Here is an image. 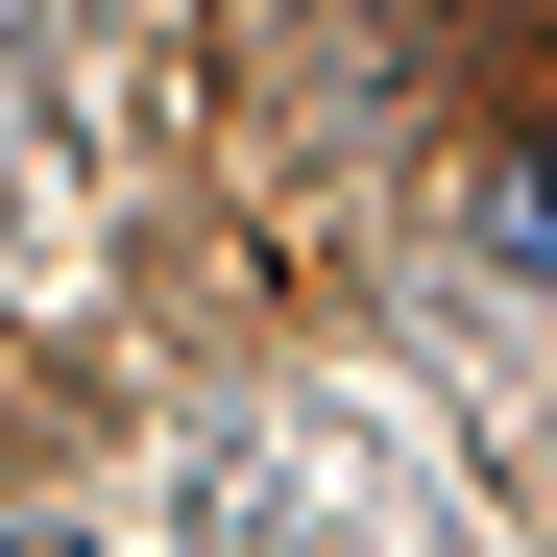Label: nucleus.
Returning <instances> with one entry per match:
<instances>
[{"label":"nucleus","mask_w":557,"mask_h":557,"mask_svg":"<svg viewBox=\"0 0 557 557\" xmlns=\"http://www.w3.org/2000/svg\"><path fill=\"white\" fill-rule=\"evenodd\" d=\"M0 557H73V533H0Z\"/></svg>","instance_id":"f03ea898"},{"label":"nucleus","mask_w":557,"mask_h":557,"mask_svg":"<svg viewBox=\"0 0 557 557\" xmlns=\"http://www.w3.org/2000/svg\"><path fill=\"white\" fill-rule=\"evenodd\" d=\"M485 243H509V267H557V122H533V146L485 170Z\"/></svg>","instance_id":"f257e3e1"}]
</instances>
